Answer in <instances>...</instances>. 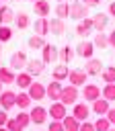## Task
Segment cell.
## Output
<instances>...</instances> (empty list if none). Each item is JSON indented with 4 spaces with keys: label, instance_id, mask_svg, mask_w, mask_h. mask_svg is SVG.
I'll use <instances>...</instances> for the list:
<instances>
[{
    "label": "cell",
    "instance_id": "cell-40",
    "mask_svg": "<svg viewBox=\"0 0 115 131\" xmlns=\"http://www.w3.org/2000/svg\"><path fill=\"white\" fill-rule=\"evenodd\" d=\"M80 131H94V125L88 123V121H84V123H80Z\"/></svg>",
    "mask_w": 115,
    "mask_h": 131
},
{
    "label": "cell",
    "instance_id": "cell-35",
    "mask_svg": "<svg viewBox=\"0 0 115 131\" xmlns=\"http://www.w3.org/2000/svg\"><path fill=\"white\" fill-rule=\"evenodd\" d=\"M12 39V29L6 25H0V43H6Z\"/></svg>",
    "mask_w": 115,
    "mask_h": 131
},
{
    "label": "cell",
    "instance_id": "cell-6",
    "mask_svg": "<svg viewBox=\"0 0 115 131\" xmlns=\"http://www.w3.org/2000/svg\"><path fill=\"white\" fill-rule=\"evenodd\" d=\"M27 92H29V96H31L33 100H43V98L47 96L45 86H43V84H39V82H33V84L27 88Z\"/></svg>",
    "mask_w": 115,
    "mask_h": 131
},
{
    "label": "cell",
    "instance_id": "cell-21",
    "mask_svg": "<svg viewBox=\"0 0 115 131\" xmlns=\"http://www.w3.org/2000/svg\"><path fill=\"white\" fill-rule=\"evenodd\" d=\"M35 33L41 35V37H45V35L49 33V20H47L45 16H39V18L35 20Z\"/></svg>",
    "mask_w": 115,
    "mask_h": 131
},
{
    "label": "cell",
    "instance_id": "cell-36",
    "mask_svg": "<svg viewBox=\"0 0 115 131\" xmlns=\"http://www.w3.org/2000/svg\"><path fill=\"white\" fill-rule=\"evenodd\" d=\"M92 43H94V47H109V39H107L105 33H97Z\"/></svg>",
    "mask_w": 115,
    "mask_h": 131
},
{
    "label": "cell",
    "instance_id": "cell-23",
    "mask_svg": "<svg viewBox=\"0 0 115 131\" xmlns=\"http://www.w3.org/2000/svg\"><path fill=\"white\" fill-rule=\"evenodd\" d=\"M33 8H35V12L39 14V16H49V2L47 0H37V2H33Z\"/></svg>",
    "mask_w": 115,
    "mask_h": 131
},
{
    "label": "cell",
    "instance_id": "cell-30",
    "mask_svg": "<svg viewBox=\"0 0 115 131\" xmlns=\"http://www.w3.org/2000/svg\"><path fill=\"white\" fill-rule=\"evenodd\" d=\"M92 125H94V131H109L111 129V123H109L107 117H99Z\"/></svg>",
    "mask_w": 115,
    "mask_h": 131
},
{
    "label": "cell",
    "instance_id": "cell-47",
    "mask_svg": "<svg viewBox=\"0 0 115 131\" xmlns=\"http://www.w3.org/2000/svg\"><path fill=\"white\" fill-rule=\"evenodd\" d=\"M0 92H2V82H0Z\"/></svg>",
    "mask_w": 115,
    "mask_h": 131
},
{
    "label": "cell",
    "instance_id": "cell-45",
    "mask_svg": "<svg viewBox=\"0 0 115 131\" xmlns=\"http://www.w3.org/2000/svg\"><path fill=\"white\" fill-rule=\"evenodd\" d=\"M109 14H111V16H115V2H111V4H109Z\"/></svg>",
    "mask_w": 115,
    "mask_h": 131
},
{
    "label": "cell",
    "instance_id": "cell-3",
    "mask_svg": "<svg viewBox=\"0 0 115 131\" xmlns=\"http://www.w3.org/2000/svg\"><path fill=\"white\" fill-rule=\"evenodd\" d=\"M82 96H84L86 100L94 102L97 98H101V96H103V90H101L97 84H84V88H82Z\"/></svg>",
    "mask_w": 115,
    "mask_h": 131
},
{
    "label": "cell",
    "instance_id": "cell-12",
    "mask_svg": "<svg viewBox=\"0 0 115 131\" xmlns=\"http://www.w3.org/2000/svg\"><path fill=\"white\" fill-rule=\"evenodd\" d=\"M84 72H86L88 76H99V74L103 72V61H101V59H97V57H90V59L86 61Z\"/></svg>",
    "mask_w": 115,
    "mask_h": 131
},
{
    "label": "cell",
    "instance_id": "cell-2",
    "mask_svg": "<svg viewBox=\"0 0 115 131\" xmlns=\"http://www.w3.org/2000/svg\"><path fill=\"white\" fill-rule=\"evenodd\" d=\"M76 100H78V88H76V86H72V84H70V86H64V88H62L60 102H64L66 106H68V104H72V106H74V104H76Z\"/></svg>",
    "mask_w": 115,
    "mask_h": 131
},
{
    "label": "cell",
    "instance_id": "cell-38",
    "mask_svg": "<svg viewBox=\"0 0 115 131\" xmlns=\"http://www.w3.org/2000/svg\"><path fill=\"white\" fill-rule=\"evenodd\" d=\"M4 127H6L8 131H23V127L18 125V121H16V119H8Z\"/></svg>",
    "mask_w": 115,
    "mask_h": 131
},
{
    "label": "cell",
    "instance_id": "cell-15",
    "mask_svg": "<svg viewBox=\"0 0 115 131\" xmlns=\"http://www.w3.org/2000/svg\"><path fill=\"white\" fill-rule=\"evenodd\" d=\"M72 115H74L80 123H84V121L88 119V115H90V108H88L86 104H82V102H76L74 108H72Z\"/></svg>",
    "mask_w": 115,
    "mask_h": 131
},
{
    "label": "cell",
    "instance_id": "cell-41",
    "mask_svg": "<svg viewBox=\"0 0 115 131\" xmlns=\"http://www.w3.org/2000/svg\"><path fill=\"white\" fill-rule=\"evenodd\" d=\"M6 121H8L6 111H0V127H4V125H6Z\"/></svg>",
    "mask_w": 115,
    "mask_h": 131
},
{
    "label": "cell",
    "instance_id": "cell-31",
    "mask_svg": "<svg viewBox=\"0 0 115 131\" xmlns=\"http://www.w3.org/2000/svg\"><path fill=\"white\" fill-rule=\"evenodd\" d=\"M55 14H57V18L70 16V4H68V2H57V6H55Z\"/></svg>",
    "mask_w": 115,
    "mask_h": 131
},
{
    "label": "cell",
    "instance_id": "cell-11",
    "mask_svg": "<svg viewBox=\"0 0 115 131\" xmlns=\"http://www.w3.org/2000/svg\"><path fill=\"white\" fill-rule=\"evenodd\" d=\"M25 70H27V74H31V76H39V74L45 70V61H43V59H31V61H27Z\"/></svg>",
    "mask_w": 115,
    "mask_h": 131
},
{
    "label": "cell",
    "instance_id": "cell-49",
    "mask_svg": "<svg viewBox=\"0 0 115 131\" xmlns=\"http://www.w3.org/2000/svg\"><path fill=\"white\" fill-rule=\"evenodd\" d=\"M31 2H37V0H31Z\"/></svg>",
    "mask_w": 115,
    "mask_h": 131
},
{
    "label": "cell",
    "instance_id": "cell-44",
    "mask_svg": "<svg viewBox=\"0 0 115 131\" xmlns=\"http://www.w3.org/2000/svg\"><path fill=\"white\" fill-rule=\"evenodd\" d=\"M82 2H84L86 6H99V2H101V0H82Z\"/></svg>",
    "mask_w": 115,
    "mask_h": 131
},
{
    "label": "cell",
    "instance_id": "cell-37",
    "mask_svg": "<svg viewBox=\"0 0 115 131\" xmlns=\"http://www.w3.org/2000/svg\"><path fill=\"white\" fill-rule=\"evenodd\" d=\"M103 98H107L109 102L115 100V84H105V88H103Z\"/></svg>",
    "mask_w": 115,
    "mask_h": 131
},
{
    "label": "cell",
    "instance_id": "cell-48",
    "mask_svg": "<svg viewBox=\"0 0 115 131\" xmlns=\"http://www.w3.org/2000/svg\"><path fill=\"white\" fill-rule=\"evenodd\" d=\"M57 2H66V0H57Z\"/></svg>",
    "mask_w": 115,
    "mask_h": 131
},
{
    "label": "cell",
    "instance_id": "cell-8",
    "mask_svg": "<svg viewBox=\"0 0 115 131\" xmlns=\"http://www.w3.org/2000/svg\"><path fill=\"white\" fill-rule=\"evenodd\" d=\"M49 117H51L53 121H62V119L66 117V104L60 102V100H55V102L49 106Z\"/></svg>",
    "mask_w": 115,
    "mask_h": 131
},
{
    "label": "cell",
    "instance_id": "cell-20",
    "mask_svg": "<svg viewBox=\"0 0 115 131\" xmlns=\"http://www.w3.org/2000/svg\"><path fill=\"white\" fill-rule=\"evenodd\" d=\"M62 123H64V129L66 131H80V121L74 115H66L62 119Z\"/></svg>",
    "mask_w": 115,
    "mask_h": 131
},
{
    "label": "cell",
    "instance_id": "cell-32",
    "mask_svg": "<svg viewBox=\"0 0 115 131\" xmlns=\"http://www.w3.org/2000/svg\"><path fill=\"white\" fill-rule=\"evenodd\" d=\"M101 74H103V80H105L107 84H115V66H109V68H105Z\"/></svg>",
    "mask_w": 115,
    "mask_h": 131
},
{
    "label": "cell",
    "instance_id": "cell-19",
    "mask_svg": "<svg viewBox=\"0 0 115 131\" xmlns=\"http://www.w3.org/2000/svg\"><path fill=\"white\" fill-rule=\"evenodd\" d=\"M109 108H111V106H109V100H107V98H97V100L92 102V111H94L99 117H101V115H107Z\"/></svg>",
    "mask_w": 115,
    "mask_h": 131
},
{
    "label": "cell",
    "instance_id": "cell-50",
    "mask_svg": "<svg viewBox=\"0 0 115 131\" xmlns=\"http://www.w3.org/2000/svg\"><path fill=\"white\" fill-rule=\"evenodd\" d=\"M109 131H115V129H109Z\"/></svg>",
    "mask_w": 115,
    "mask_h": 131
},
{
    "label": "cell",
    "instance_id": "cell-43",
    "mask_svg": "<svg viewBox=\"0 0 115 131\" xmlns=\"http://www.w3.org/2000/svg\"><path fill=\"white\" fill-rule=\"evenodd\" d=\"M107 119H109V123H111V125H115V108H109Z\"/></svg>",
    "mask_w": 115,
    "mask_h": 131
},
{
    "label": "cell",
    "instance_id": "cell-17",
    "mask_svg": "<svg viewBox=\"0 0 115 131\" xmlns=\"http://www.w3.org/2000/svg\"><path fill=\"white\" fill-rule=\"evenodd\" d=\"M107 20H109V16H107V14L97 12V14L92 16V27H94V31H97V33H103V29L107 27Z\"/></svg>",
    "mask_w": 115,
    "mask_h": 131
},
{
    "label": "cell",
    "instance_id": "cell-24",
    "mask_svg": "<svg viewBox=\"0 0 115 131\" xmlns=\"http://www.w3.org/2000/svg\"><path fill=\"white\" fill-rule=\"evenodd\" d=\"M74 57V49L70 45H64L62 49H57V59H62V63H68Z\"/></svg>",
    "mask_w": 115,
    "mask_h": 131
},
{
    "label": "cell",
    "instance_id": "cell-10",
    "mask_svg": "<svg viewBox=\"0 0 115 131\" xmlns=\"http://www.w3.org/2000/svg\"><path fill=\"white\" fill-rule=\"evenodd\" d=\"M76 53H78L80 57H84V59H90L92 53H94V43H92V41H82V43L76 47Z\"/></svg>",
    "mask_w": 115,
    "mask_h": 131
},
{
    "label": "cell",
    "instance_id": "cell-27",
    "mask_svg": "<svg viewBox=\"0 0 115 131\" xmlns=\"http://www.w3.org/2000/svg\"><path fill=\"white\" fill-rule=\"evenodd\" d=\"M14 20V12L8 6H0V25H8Z\"/></svg>",
    "mask_w": 115,
    "mask_h": 131
},
{
    "label": "cell",
    "instance_id": "cell-25",
    "mask_svg": "<svg viewBox=\"0 0 115 131\" xmlns=\"http://www.w3.org/2000/svg\"><path fill=\"white\" fill-rule=\"evenodd\" d=\"M53 80H57V82H62V80H66L68 76H70V68L66 66V63H62V66H57L55 70H53Z\"/></svg>",
    "mask_w": 115,
    "mask_h": 131
},
{
    "label": "cell",
    "instance_id": "cell-16",
    "mask_svg": "<svg viewBox=\"0 0 115 131\" xmlns=\"http://www.w3.org/2000/svg\"><path fill=\"white\" fill-rule=\"evenodd\" d=\"M29 115H31V123H35V125H41V123H45V119H47V111H45L43 106H35Z\"/></svg>",
    "mask_w": 115,
    "mask_h": 131
},
{
    "label": "cell",
    "instance_id": "cell-34",
    "mask_svg": "<svg viewBox=\"0 0 115 131\" xmlns=\"http://www.w3.org/2000/svg\"><path fill=\"white\" fill-rule=\"evenodd\" d=\"M14 119L18 121V125H21L23 129H25V127H29V123H31V115H29L27 111H21V113H18Z\"/></svg>",
    "mask_w": 115,
    "mask_h": 131
},
{
    "label": "cell",
    "instance_id": "cell-51",
    "mask_svg": "<svg viewBox=\"0 0 115 131\" xmlns=\"http://www.w3.org/2000/svg\"><path fill=\"white\" fill-rule=\"evenodd\" d=\"M0 2H2V0H0ZM0 6H2V4H0Z\"/></svg>",
    "mask_w": 115,
    "mask_h": 131
},
{
    "label": "cell",
    "instance_id": "cell-22",
    "mask_svg": "<svg viewBox=\"0 0 115 131\" xmlns=\"http://www.w3.org/2000/svg\"><path fill=\"white\" fill-rule=\"evenodd\" d=\"M0 82L2 84H12V82H16V74L10 68H2L0 66Z\"/></svg>",
    "mask_w": 115,
    "mask_h": 131
},
{
    "label": "cell",
    "instance_id": "cell-14",
    "mask_svg": "<svg viewBox=\"0 0 115 131\" xmlns=\"http://www.w3.org/2000/svg\"><path fill=\"white\" fill-rule=\"evenodd\" d=\"M27 55L23 53V51H16V53H12L10 55V70H21V68H25L27 66Z\"/></svg>",
    "mask_w": 115,
    "mask_h": 131
},
{
    "label": "cell",
    "instance_id": "cell-29",
    "mask_svg": "<svg viewBox=\"0 0 115 131\" xmlns=\"http://www.w3.org/2000/svg\"><path fill=\"white\" fill-rule=\"evenodd\" d=\"M29 47L31 49H43V45H45V37H41V35H33V37H29Z\"/></svg>",
    "mask_w": 115,
    "mask_h": 131
},
{
    "label": "cell",
    "instance_id": "cell-28",
    "mask_svg": "<svg viewBox=\"0 0 115 131\" xmlns=\"http://www.w3.org/2000/svg\"><path fill=\"white\" fill-rule=\"evenodd\" d=\"M16 84H18V88H29V86L33 84V76L27 74V72L16 74Z\"/></svg>",
    "mask_w": 115,
    "mask_h": 131
},
{
    "label": "cell",
    "instance_id": "cell-7",
    "mask_svg": "<svg viewBox=\"0 0 115 131\" xmlns=\"http://www.w3.org/2000/svg\"><path fill=\"white\" fill-rule=\"evenodd\" d=\"M86 78H88V74L84 72V70H70V76H68V80H70V84L72 86H82L84 82H86Z\"/></svg>",
    "mask_w": 115,
    "mask_h": 131
},
{
    "label": "cell",
    "instance_id": "cell-39",
    "mask_svg": "<svg viewBox=\"0 0 115 131\" xmlns=\"http://www.w3.org/2000/svg\"><path fill=\"white\" fill-rule=\"evenodd\" d=\"M49 131H66V129H64V123L62 121H51L49 123Z\"/></svg>",
    "mask_w": 115,
    "mask_h": 131
},
{
    "label": "cell",
    "instance_id": "cell-13",
    "mask_svg": "<svg viewBox=\"0 0 115 131\" xmlns=\"http://www.w3.org/2000/svg\"><path fill=\"white\" fill-rule=\"evenodd\" d=\"M62 82H57V80H53V82H49L47 86H45V92H47V96L51 98V100H60V96H62Z\"/></svg>",
    "mask_w": 115,
    "mask_h": 131
},
{
    "label": "cell",
    "instance_id": "cell-5",
    "mask_svg": "<svg viewBox=\"0 0 115 131\" xmlns=\"http://www.w3.org/2000/svg\"><path fill=\"white\" fill-rule=\"evenodd\" d=\"M41 59H43L45 63L55 61V59H57V47H55V45H51V43H45V45H43V49H41Z\"/></svg>",
    "mask_w": 115,
    "mask_h": 131
},
{
    "label": "cell",
    "instance_id": "cell-26",
    "mask_svg": "<svg viewBox=\"0 0 115 131\" xmlns=\"http://www.w3.org/2000/svg\"><path fill=\"white\" fill-rule=\"evenodd\" d=\"M31 96H29V92H18L16 94V106L21 108V111H25V108H29L31 106Z\"/></svg>",
    "mask_w": 115,
    "mask_h": 131
},
{
    "label": "cell",
    "instance_id": "cell-42",
    "mask_svg": "<svg viewBox=\"0 0 115 131\" xmlns=\"http://www.w3.org/2000/svg\"><path fill=\"white\" fill-rule=\"evenodd\" d=\"M107 39H109V47H115V29L107 35Z\"/></svg>",
    "mask_w": 115,
    "mask_h": 131
},
{
    "label": "cell",
    "instance_id": "cell-9",
    "mask_svg": "<svg viewBox=\"0 0 115 131\" xmlns=\"http://www.w3.org/2000/svg\"><path fill=\"white\" fill-rule=\"evenodd\" d=\"M94 31V27H92V18H82V20H78V25H76V33L80 35V37H86V35H90Z\"/></svg>",
    "mask_w": 115,
    "mask_h": 131
},
{
    "label": "cell",
    "instance_id": "cell-18",
    "mask_svg": "<svg viewBox=\"0 0 115 131\" xmlns=\"http://www.w3.org/2000/svg\"><path fill=\"white\" fill-rule=\"evenodd\" d=\"M66 31V23H64V18H49V33H53V35H62Z\"/></svg>",
    "mask_w": 115,
    "mask_h": 131
},
{
    "label": "cell",
    "instance_id": "cell-46",
    "mask_svg": "<svg viewBox=\"0 0 115 131\" xmlns=\"http://www.w3.org/2000/svg\"><path fill=\"white\" fill-rule=\"evenodd\" d=\"M0 131H8V129H6V127H0Z\"/></svg>",
    "mask_w": 115,
    "mask_h": 131
},
{
    "label": "cell",
    "instance_id": "cell-1",
    "mask_svg": "<svg viewBox=\"0 0 115 131\" xmlns=\"http://www.w3.org/2000/svg\"><path fill=\"white\" fill-rule=\"evenodd\" d=\"M70 16L76 18V20L86 18V16H88V6H86L82 0H74V2L70 4Z\"/></svg>",
    "mask_w": 115,
    "mask_h": 131
},
{
    "label": "cell",
    "instance_id": "cell-4",
    "mask_svg": "<svg viewBox=\"0 0 115 131\" xmlns=\"http://www.w3.org/2000/svg\"><path fill=\"white\" fill-rule=\"evenodd\" d=\"M0 106H2V111H8V108L16 106V94H14L12 90L0 92Z\"/></svg>",
    "mask_w": 115,
    "mask_h": 131
},
{
    "label": "cell",
    "instance_id": "cell-33",
    "mask_svg": "<svg viewBox=\"0 0 115 131\" xmlns=\"http://www.w3.org/2000/svg\"><path fill=\"white\" fill-rule=\"evenodd\" d=\"M14 23H16L18 29H27V27H29V14H27V12H18V14L14 16Z\"/></svg>",
    "mask_w": 115,
    "mask_h": 131
}]
</instances>
